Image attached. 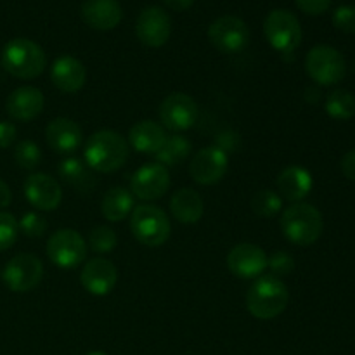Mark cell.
Listing matches in <instances>:
<instances>
[{
  "mask_svg": "<svg viewBox=\"0 0 355 355\" xmlns=\"http://www.w3.org/2000/svg\"><path fill=\"white\" fill-rule=\"evenodd\" d=\"M326 113L335 120H350L355 114V97L345 89H336L326 97Z\"/></svg>",
  "mask_w": 355,
  "mask_h": 355,
  "instance_id": "28",
  "label": "cell"
},
{
  "mask_svg": "<svg viewBox=\"0 0 355 355\" xmlns=\"http://www.w3.org/2000/svg\"><path fill=\"white\" fill-rule=\"evenodd\" d=\"M82 286L94 297H104L114 290L118 281V270L113 262L106 259H92L83 266L80 274Z\"/></svg>",
  "mask_w": 355,
  "mask_h": 355,
  "instance_id": "17",
  "label": "cell"
},
{
  "mask_svg": "<svg viewBox=\"0 0 355 355\" xmlns=\"http://www.w3.org/2000/svg\"><path fill=\"white\" fill-rule=\"evenodd\" d=\"M89 168L101 173L120 170L128 159V142L114 130H99L92 134L83 149Z\"/></svg>",
  "mask_w": 355,
  "mask_h": 355,
  "instance_id": "1",
  "label": "cell"
},
{
  "mask_svg": "<svg viewBox=\"0 0 355 355\" xmlns=\"http://www.w3.org/2000/svg\"><path fill=\"white\" fill-rule=\"evenodd\" d=\"M24 196L31 207L51 211L61 205L62 189L55 179L47 173H31L24 182Z\"/></svg>",
  "mask_w": 355,
  "mask_h": 355,
  "instance_id": "16",
  "label": "cell"
},
{
  "mask_svg": "<svg viewBox=\"0 0 355 355\" xmlns=\"http://www.w3.org/2000/svg\"><path fill=\"white\" fill-rule=\"evenodd\" d=\"M276 186L277 191L283 194L284 200L298 203V201H302L304 198H307L311 194L312 187H314V180H312V175L309 170L297 165H291L277 175Z\"/></svg>",
  "mask_w": 355,
  "mask_h": 355,
  "instance_id": "22",
  "label": "cell"
},
{
  "mask_svg": "<svg viewBox=\"0 0 355 355\" xmlns=\"http://www.w3.org/2000/svg\"><path fill=\"white\" fill-rule=\"evenodd\" d=\"M87 355H106V354H103V352H90V354H87Z\"/></svg>",
  "mask_w": 355,
  "mask_h": 355,
  "instance_id": "41",
  "label": "cell"
},
{
  "mask_svg": "<svg viewBox=\"0 0 355 355\" xmlns=\"http://www.w3.org/2000/svg\"><path fill=\"white\" fill-rule=\"evenodd\" d=\"M170 33H172V21L162 7H146L139 14L137 23H135V35L146 47H163L168 42Z\"/></svg>",
  "mask_w": 355,
  "mask_h": 355,
  "instance_id": "13",
  "label": "cell"
},
{
  "mask_svg": "<svg viewBox=\"0 0 355 355\" xmlns=\"http://www.w3.org/2000/svg\"><path fill=\"white\" fill-rule=\"evenodd\" d=\"M229 168V156L218 146L203 148L193 156L189 173L194 182L201 186H214L220 182Z\"/></svg>",
  "mask_w": 355,
  "mask_h": 355,
  "instance_id": "11",
  "label": "cell"
},
{
  "mask_svg": "<svg viewBox=\"0 0 355 355\" xmlns=\"http://www.w3.org/2000/svg\"><path fill=\"white\" fill-rule=\"evenodd\" d=\"M170 187L168 168L159 163H148L134 173L130 193L142 201L159 200Z\"/></svg>",
  "mask_w": 355,
  "mask_h": 355,
  "instance_id": "14",
  "label": "cell"
},
{
  "mask_svg": "<svg viewBox=\"0 0 355 355\" xmlns=\"http://www.w3.org/2000/svg\"><path fill=\"white\" fill-rule=\"evenodd\" d=\"M166 7H170L172 10H177V12H182V10H187L194 3V0H163Z\"/></svg>",
  "mask_w": 355,
  "mask_h": 355,
  "instance_id": "39",
  "label": "cell"
},
{
  "mask_svg": "<svg viewBox=\"0 0 355 355\" xmlns=\"http://www.w3.org/2000/svg\"><path fill=\"white\" fill-rule=\"evenodd\" d=\"M44 277V266L38 257L31 253H19L6 263L2 279L14 293H28L40 284Z\"/></svg>",
  "mask_w": 355,
  "mask_h": 355,
  "instance_id": "8",
  "label": "cell"
},
{
  "mask_svg": "<svg viewBox=\"0 0 355 355\" xmlns=\"http://www.w3.org/2000/svg\"><path fill=\"white\" fill-rule=\"evenodd\" d=\"M290 302L288 286L276 276H260L246 295L250 314L262 321H270L283 314Z\"/></svg>",
  "mask_w": 355,
  "mask_h": 355,
  "instance_id": "2",
  "label": "cell"
},
{
  "mask_svg": "<svg viewBox=\"0 0 355 355\" xmlns=\"http://www.w3.org/2000/svg\"><path fill=\"white\" fill-rule=\"evenodd\" d=\"M170 210H172V215L180 224H196L205 214L203 198L194 189L184 187V189H179L172 196Z\"/></svg>",
  "mask_w": 355,
  "mask_h": 355,
  "instance_id": "24",
  "label": "cell"
},
{
  "mask_svg": "<svg viewBox=\"0 0 355 355\" xmlns=\"http://www.w3.org/2000/svg\"><path fill=\"white\" fill-rule=\"evenodd\" d=\"M208 38L217 51L224 54L241 52L250 42V30L238 16H220L208 28Z\"/></svg>",
  "mask_w": 355,
  "mask_h": 355,
  "instance_id": "10",
  "label": "cell"
},
{
  "mask_svg": "<svg viewBox=\"0 0 355 355\" xmlns=\"http://www.w3.org/2000/svg\"><path fill=\"white\" fill-rule=\"evenodd\" d=\"M118 238L114 234V231L107 225H97L90 231L89 234V246L96 253H110L116 248Z\"/></svg>",
  "mask_w": 355,
  "mask_h": 355,
  "instance_id": "30",
  "label": "cell"
},
{
  "mask_svg": "<svg viewBox=\"0 0 355 355\" xmlns=\"http://www.w3.org/2000/svg\"><path fill=\"white\" fill-rule=\"evenodd\" d=\"M263 33L270 47L281 54H293L302 42L300 23L297 16L286 9H276L267 14Z\"/></svg>",
  "mask_w": 355,
  "mask_h": 355,
  "instance_id": "6",
  "label": "cell"
},
{
  "mask_svg": "<svg viewBox=\"0 0 355 355\" xmlns=\"http://www.w3.org/2000/svg\"><path fill=\"white\" fill-rule=\"evenodd\" d=\"M130 231L134 238L149 248L166 243L172 232L168 217L156 205H139L132 210Z\"/></svg>",
  "mask_w": 355,
  "mask_h": 355,
  "instance_id": "5",
  "label": "cell"
},
{
  "mask_svg": "<svg viewBox=\"0 0 355 355\" xmlns=\"http://www.w3.org/2000/svg\"><path fill=\"white\" fill-rule=\"evenodd\" d=\"M305 69L315 83L329 87L345 78L347 62L331 45H315L305 58Z\"/></svg>",
  "mask_w": 355,
  "mask_h": 355,
  "instance_id": "7",
  "label": "cell"
},
{
  "mask_svg": "<svg viewBox=\"0 0 355 355\" xmlns=\"http://www.w3.org/2000/svg\"><path fill=\"white\" fill-rule=\"evenodd\" d=\"M17 232H19V227L14 215L0 211V252H6L16 243Z\"/></svg>",
  "mask_w": 355,
  "mask_h": 355,
  "instance_id": "33",
  "label": "cell"
},
{
  "mask_svg": "<svg viewBox=\"0 0 355 355\" xmlns=\"http://www.w3.org/2000/svg\"><path fill=\"white\" fill-rule=\"evenodd\" d=\"M191 142L184 135H170L166 137L165 144L156 153V159L163 166H175L182 163L189 156Z\"/></svg>",
  "mask_w": 355,
  "mask_h": 355,
  "instance_id": "27",
  "label": "cell"
},
{
  "mask_svg": "<svg viewBox=\"0 0 355 355\" xmlns=\"http://www.w3.org/2000/svg\"><path fill=\"white\" fill-rule=\"evenodd\" d=\"M47 144L59 155H69L82 144V128L69 118H55L45 130Z\"/></svg>",
  "mask_w": 355,
  "mask_h": 355,
  "instance_id": "21",
  "label": "cell"
},
{
  "mask_svg": "<svg viewBox=\"0 0 355 355\" xmlns=\"http://www.w3.org/2000/svg\"><path fill=\"white\" fill-rule=\"evenodd\" d=\"M333 24L343 33H355V6H340L333 12Z\"/></svg>",
  "mask_w": 355,
  "mask_h": 355,
  "instance_id": "35",
  "label": "cell"
},
{
  "mask_svg": "<svg viewBox=\"0 0 355 355\" xmlns=\"http://www.w3.org/2000/svg\"><path fill=\"white\" fill-rule=\"evenodd\" d=\"M166 137L168 135L165 134V128L162 125L151 120H142L130 128L128 142L135 151L144 153V155H156L165 144Z\"/></svg>",
  "mask_w": 355,
  "mask_h": 355,
  "instance_id": "23",
  "label": "cell"
},
{
  "mask_svg": "<svg viewBox=\"0 0 355 355\" xmlns=\"http://www.w3.org/2000/svg\"><path fill=\"white\" fill-rule=\"evenodd\" d=\"M2 66L7 73L21 80H31L42 75L47 66L44 49L28 38H14L2 51Z\"/></svg>",
  "mask_w": 355,
  "mask_h": 355,
  "instance_id": "4",
  "label": "cell"
},
{
  "mask_svg": "<svg viewBox=\"0 0 355 355\" xmlns=\"http://www.w3.org/2000/svg\"><path fill=\"white\" fill-rule=\"evenodd\" d=\"M342 172L349 180L355 182V149H350L342 158Z\"/></svg>",
  "mask_w": 355,
  "mask_h": 355,
  "instance_id": "38",
  "label": "cell"
},
{
  "mask_svg": "<svg viewBox=\"0 0 355 355\" xmlns=\"http://www.w3.org/2000/svg\"><path fill=\"white\" fill-rule=\"evenodd\" d=\"M267 267L272 270V276H288L293 272L295 260L290 253L274 252L272 255L267 257Z\"/></svg>",
  "mask_w": 355,
  "mask_h": 355,
  "instance_id": "34",
  "label": "cell"
},
{
  "mask_svg": "<svg viewBox=\"0 0 355 355\" xmlns=\"http://www.w3.org/2000/svg\"><path fill=\"white\" fill-rule=\"evenodd\" d=\"M252 210L257 217L272 218L283 210V198L270 189L259 191L252 198Z\"/></svg>",
  "mask_w": 355,
  "mask_h": 355,
  "instance_id": "29",
  "label": "cell"
},
{
  "mask_svg": "<svg viewBox=\"0 0 355 355\" xmlns=\"http://www.w3.org/2000/svg\"><path fill=\"white\" fill-rule=\"evenodd\" d=\"M47 257L61 269H75L87 257L85 239L73 229H59L49 238Z\"/></svg>",
  "mask_w": 355,
  "mask_h": 355,
  "instance_id": "9",
  "label": "cell"
},
{
  "mask_svg": "<svg viewBox=\"0 0 355 355\" xmlns=\"http://www.w3.org/2000/svg\"><path fill=\"white\" fill-rule=\"evenodd\" d=\"M17 227L28 238H40L47 232V218L42 217L37 211H28L21 217V220L17 222Z\"/></svg>",
  "mask_w": 355,
  "mask_h": 355,
  "instance_id": "32",
  "label": "cell"
},
{
  "mask_svg": "<svg viewBox=\"0 0 355 355\" xmlns=\"http://www.w3.org/2000/svg\"><path fill=\"white\" fill-rule=\"evenodd\" d=\"M17 130L10 121H0V149H7L14 144Z\"/></svg>",
  "mask_w": 355,
  "mask_h": 355,
  "instance_id": "37",
  "label": "cell"
},
{
  "mask_svg": "<svg viewBox=\"0 0 355 355\" xmlns=\"http://www.w3.org/2000/svg\"><path fill=\"white\" fill-rule=\"evenodd\" d=\"M59 177L64 180L66 184L73 186L75 189L87 193L90 187L94 186V177L90 175L87 163H83L78 158H66L59 163Z\"/></svg>",
  "mask_w": 355,
  "mask_h": 355,
  "instance_id": "26",
  "label": "cell"
},
{
  "mask_svg": "<svg viewBox=\"0 0 355 355\" xmlns=\"http://www.w3.org/2000/svg\"><path fill=\"white\" fill-rule=\"evenodd\" d=\"M101 210L110 222L123 220L134 210V194L125 187H113L104 194Z\"/></svg>",
  "mask_w": 355,
  "mask_h": 355,
  "instance_id": "25",
  "label": "cell"
},
{
  "mask_svg": "<svg viewBox=\"0 0 355 355\" xmlns=\"http://www.w3.org/2000/svg\"><path fill=\"white\" fill-rule=\"evenodd\" d=\"M324 220L321 211L307 203H295L281 215V231L293 245L311 246L321 238Z\"/></svg>",
  "mask_w": 355,
  "mask_h": 355,
  "instance_id": "3",
  "label": "cell"
},
{
  "mask_svg": "<svg viewBox=\"0 0 355 355\" xmlns=\"http://www.w3.org/2000/svg\"><path fill=\"white\" fill-rule=\"evenodd\" d=\"M298 6V9L304 10L305 14H311V16H319V14L326 12L331 6V0H295Z\"/></svg>",
  "mask_w": 355,
  "mask_h": 355,
  "instance_id": "36",
  "label": "cell"
},
{
  "mask_svg": "<svg viewBox=\"0 0 355 355\" xmlns=\"http://www.w3.org/2000/svg\"><path fill=\"white\" fill-rule=\"evenodd\" d=\"M14 159L17 165L24 170L37 168L42 159V151L37 142L33 141H21L14 149Z\"/></svg>",
  "mask_w": 355,
  "mask_h": 355,
  "instance_id": "31",
  "label": "cell"
},
{
  "mask_svg": "<svg viewBox=\"0 0 355 355\" xmlns=\"http://www.w3.org/2000/svg\"><path fill=\"white\" fill-rule=\"evenodd\" d=\"M198 104L191 96L184 92H173L163 99L159 106L162 123L172 132H184L194 127L198 120Z\"/></svg>",
  "mask_w": 355,
  "mask_h": 355,
  "instance_id": "12",
  "label": "cell"
},
{
  "mask_svg": "<svg viewBox=\"0 0 355 355\" xmlns=\"http://www.w3.org/2000/svg\"><path fill=\"white\" fill-rule=\"evenodd\" d=\"M44 94L38 90L37 87L24 85L14 90L9 97H7L6 110L10 118L19 121H30L35 120L38 114L44 110Z\"/></svg>",
  "mask_w": 355,
  "mask_h": 355,
  "instance_id": "19",
  "label": "cell"
},
{
  "mask_svg": "<svg viewBox=\"0 0 355 355\" xmlns=\"http://www.w3.org/2000/svg\"><path fill=\"white\" fill-rule=\"evenodd\" d=\"M10 201H12V193H10L9 186L3 180H0V210L9 207Z\"/></svg>",
  "mask_w": 355,
  "mask_h": 355,
  "instance_id": "40",
  "label": "cell"
},
{
  "mask_svg": "<svg viewBox=\"0 0 355 355\" xmlns=\"http://www.w3.org/2000/svg\"><path fill=\"white\" fill-rule=\"evenodd\" d=\"M227 267L241 279H255L267 269V255L260 246L241 243L229 252Z\"/></svg>",
  "mask_w": 355,
  "mask_h": 355,
  "instance_id": "15",
  "label": "cell"
},
{
  "mask_svg": "<svg viewBox=\"0 0 355 355\" xmlns=\"http://www.w3.org/2000/svg\"><path fill=\"white\" fill-rule=\"evenodd\" d=\"M52 83L58 87L61 92L75 94L85 85L87 71L82 61H78L73 55H61L54 61L51 69Z\"/></svg>",
  "mask_w": 355,
  "mask_h": 355,
  "instance_id": "20",
  "label": "cell"
},
{
  "mask_svg": "<svg viewBox=\"0 0 355 355\" xmlns=\"http://www.w3.org/2000/svg\"><path fill=\"white\" fill-rule=\"evenodd\" d=\"M80 14H82L83 23L92 30L110 31L120 24L123 9L118 0H85L82 3Z\"/></svg>",
  "mask_w": 355,
  "mask_h": 355,
  "instance_id": "18",
  "label": "cell"
}]
</instances>
